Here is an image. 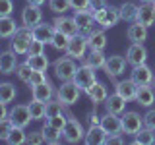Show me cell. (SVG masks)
Instances as JSON below:
<instances>
[{
  "label": "cell",
  "instance_id": "18",
  "mask_svg": "<svg viewBox=\"0 0 155 145\" xmlns=\"http://www.w3.org/2000/svg\"><path fill=\"white\" fill-rule=\"evenodd\" d=\"M54 33H56V27H54V23L41 21V23H37V25L33 27V39H37V41H41V43H45V45L52 41Z\"/></svg>",
  "mask_w": 155,
  "mask_h": 145
},
{
  "label": "cell",
  "instance_id": "55",
  "mask_svg": "<svg viewBox=\"0 0 155 145\" xmlns=\"http://www.w3.org/2000/svg\"><path fill=\"white\" fill-rule=\"evenodd\" d=\"M151 4H153V8H155V0H153V2H151Z\"/></svg>",
  "mask_w": 155,
  "mask_h": 145
},
{
  "label": "cell",
  "instance_id": "19",
  "mask_svg": "<svg viewBox=\"0 0 155 145\" xmlns=\"http://www.w3.org/2000/svg\"><path fill=\"white\" fill-rule=\"evenodd\" d=\"M136 103L140 106L149 108L155 103V91L151 89V85H138V93H136Z\"/></svg>",
  "mask_w": 155,
  "mask_h": 145
},
{
  "label": "cell",
  "instance_id": "46",
  "mask_svg": "<svg viewBox=\"0 0 155 145\" xmlns=\"http://www.w3.org/2000/svg\"><path fill=\"white\" fill-rule=\"evenodd\" d=\"M143 126L155 132V108H149L147 112H145V116H143Z\"/></svg>",
  "mask_w": 155,
  "mask_h": 145
},
{
  "label": "cell",
  "instance_id": "40",
  "mask_svg": "<svg viewBox=\"0 0 155 145\" xmlns=\"http://www.w3.org/2000/svg\"><path fill=\"white\" fill-rule=\"evenodd\" d=\"M64 112V105L60 103V101H48L47 103V118H52V116L56 114H62Z\"/></svg>",
  "mask_w": 155,
  "mask_h": 145
},
{
  "label": "cell",
  "instance_id": "25",
  "mask_svg": "<svg viewBox=\"0 0 155 145\" xmlns=\"http://www.w3.org/2000/svg\"><path fill=\"white\" fill-rule=\"evenodd\" d=\"M126 103L128 101L124 99V97H120L118 93H114L113 95H109L107 97V101H105V105H107V112H113V114H122L124 112V108H126Z\"/></svg>",
  "mask_w": 155,
  "mask_h": 145
},
{
  "label": "cell",
  "instance_id": "20",
  "mask_svg": "<svg viewBox=\"0 0 155 145\" xmlns=\"http://www.w3.org/2000/svg\"><path fill=\"white\" fill-rule=\"evenodd\" d=\"M52 95H54V89H52V85L48 83V81L31 87V97H33L35 101H41V103H48V101L52 99Z\"/></svg>",
  "mask_w": 155,
  "mask_h": 145
},
{
  "label": "cell",
  "instance_id": "37",
  "mask_svg": "<svg viewBox=\"0 0 155 145\" xmlns=\"http://www.w3.org/2000/svg\"><path fill=\"white\" fill-rule=\"evenodd\" d=\"M48 8H51V12L58 14V16H62L68 10H72L70 0H48Z\"/></svg>",
  "mask_w": 155,
  "mask_h": 145
},
{
  "label": "cell",
  "instance_id": "27",
  "mask_svg": "<svg viewBox=\"0 0 155 145\" xmlns=\"http://www.w3.org/2000/svg\"><path fill=\"white\" fill-rule=\"evenodd\" d=\"M147 29L149 27L134 21L132 25L128 27V31H126V37H128V41H132V43H143L145 39H147Z\"/></svg>",
  "mask_w": 155,
  "mask_h": 145
},
{
  "label": "cell",
  "instance_id": "14",
  "mask_svg": "<svg viewBox=\"0 0 155 145\" xmlns=\"http://www.w3.org/2000/svg\"><path fill=\"white\" fill-rule=\"evenodd\" d=\"M101 128L105 130L107 135H116V134H122V120H120L118 114L113 112H107L105 116H101Z\"/></svg>",
  "mask_w": 155,
  "mask_h": 145
},
{
  "label": "cell",
  "instance_id": "11",
  "mask_svg": "<svg viewBox=\"0 0 155 145\" xmlns=\"http://www.w3.org/2000/svg\"><path fill=\"white\" fill-rule=\"evenodd\" d=\"M126 60L132 66H140L147 62V48L143 47V43H132L126 52Z\"/></svg>",
  "mask_w": 155,
  "mask_h": 145
},
{
  "label": "cell",
  "instance_id": "13",
  "mask_svg": "<svg viewBox=\"0 0 155 145\" xmlns=\"http://www.w3.org/2000/svg\"><path fill=\"white\" fill-rule=\"evenodd\" d=\"M130 79L138 85H153L155 76H153V70L147 64H140V66H134Z\"/></svg>",
  "mask_w": 155,
  "mask_h": 145
},
{
  "label": "cell",
  "instance_id": "42",
  "mask_svg": "<svg viewBox=\"0 0 155 145\" xmlns=\"http://www.w3.org/2000/svg\"><path fill=\"white\" fill-rule=\"evenodd\" d=\"M45 52V43L37 41V39H33L31 45H29V50H27V56H35V54H43Z\"/></svg>",
  "mask_w": 155,
  "mask_h": 145
},
{
  "label": "cell",
  "instance_id": "10",
  "mask_svg": "<svg viewBox=\"0 0 155 145\" xmlns=\"http://www.w3.org/2000/svg\"><path fill=\"white\" fill-rule=\"evenodd\" d=\"M43 21V10L41 6H35V4H27L25 8L21 10V23L25 27H35L37 23Z\"/></svg>",
  "mask_w": 155,
  "mask_h": 145
},
{
  "label": "cell",
  "instance_id": "24",
  "mask_svg": "<svg viewBox=\"0 0 155 145\" xmlns=\"http://www.w3.org/2000/svg\"><path fill=\"white\" fill-rule=\"evenodd\" d=\"M84 141L87 145H105L107 143V134L101 126H91L89 130L85 132Z\"/></svg>",
  "mask_w": 155,
  "mask_h": 145
},
{
  "label": "cell",
  "instance_id": "31",
  "mask_svg": "<svg viewBox=\"0 0 155 145\" xmlns=\"http://www.w3.org/2000/svg\"><path fill=\"white\" fill-rule=\"evenodd\" d=\"M134 143L136 145H153L155 143V132L143 126V128L134 135Z\"/></svg>",
  "mask_w": 155,
  "mask_h": 145
},
{
  "label": "cell",
  "instance_id": "45",
  "mask_svg": "<svg viewBox=\"0 0 155 145\" xmlns=\"http://www.w3.org/2000/svg\"><path fill=\"white\" fill-rule=\"evenodd\" d=\"M48 122H51L54 128H58V130H64V126H66V122H68V118L64 116V112L62 114H56V116H52V118H47Z\"/></svg>",
  "mask_w": 155,
  "mask_h": 145
},
{
  "label": "cell",
  "instance_id": "2",
  "mask_svg": "<svg viewBox=\"0 0 155 145\" xmlns=\"http://www.w3.org/2000/svg\"><path fill=\"white\" fill-rule=\"evenodd\" d=\"M87 50H89V45H87V35L84 33H78V35L70 37V41H68V47H66V54L70 58H74V60H84Z\"/></svg>",
  "mask_w": 155,
  "mask_h": 145
},
{
  "label": "cell",
  "instance_id": "6",
  "mask_svg": "<svg viewBox=\"0 0 155 145\" xmlns=\"http://www.w3.org/2000/svg\"><path fill=\"white\" fill-rule=\"evenodd\" d=\"M120 120H122V134L124 135H136L143 128V116H140L136 110H124Z\"/></svg>",
  "mask_w": 155,
  "mask_h": 145
},
{
  "label": "cell",
  "instance_id": "29",
  "mask_svg": "<svg viewBox=\"0 0 155 145\" xmlns=\"http://www.w3.org/2000/svg\"><path fill=\"white\" fill-rule=\"evenodd\" d=\"M43 135H45V139H47V143H52V145H56V143H60V139L64 137L62 135V130H58V128H54L51 122H45V126H43Z\"/></svg>",
  "mask_w": 155,
  "mask_h": 145
},
{
  "label": "cell",
  "instance_id": "23",
  "mask_svg": "<svg viewBox=\"0 0 155 145\" xmlns=\"http://www.w3.org/2000/svg\"><path fill=\"white\" fill-rule=\"evenodd\" d=\"M87 45H89V50H105L107 35L103 29H93L91 33H87Z\"/></svg>",
  "mask_w": 155,
  "mask_h": 145
},
{
  "label": "cell",
  "instance_id": "4",
  "mask_svg": "<svg viewBox=\"0 0 155 145\" xmlns=\"http://www.w3.org/2000/svg\"><path fill=\"white\" fill-rule=\"evenodd\" d=\"M52 68H54V76H56L60 81H70L72 77H74L76 70H78V66H76L74 58H70L68 54L58 58L54 64H52Z\"/></svg>",
  "mask_w": 155,
  "mask_h": 145
},
{
  "label": "cell",
  "instance_id": "34",
  "mask_svg": "<svg viewBox=\"0 0 155 145\" xmlns=\"http://www.w3.org/2000/svg\"><path fill=\"white\" fill-rule=\"evenodd\" d=\"M27 64L31 66L33 70H39V72H47V68L51 66V62H48V58L45 56V52H43V54L27 56Z\"/></svg>",
  "mask_w": 155,
  "mask_h": 145
},
{
  "label": "cell",
  "instance_id": "1",
  "mask_svg": "<svg viewBox=\"0 0 155 145\" xmlns=\"http://www.w3.org/2000/svg\"><path fill=\"white\" fill-rule=\"evenodd\" d=\"M31 41H33V29H31V27L21 25V27H18V29H16V33H14L12 39H10V48H12V50L16 52L18 56L27 54Z\"/></svg>",
  "mask_w": 155,
  "mask_h": 145
},
{
  "label": "cell",
  "instance_id": "26",
  "mask_svg": "<svg viewBox=\"0 0 155 145\" xmlns=\"http://www.w3.org/2000/svg\"><path fill=\"white\" fill-rule=\"evenodd\" d=\"M85 95L89 97L91 101H93L95 105H101L107 101V97H109V93H107V87L103 83H99V81H95L93 85H89L85 89Z\"/></svg>",
  "mask_w": 155,
  "mask_h": 145
},
{
  "label": "cell",
  "instance_id": "17",
  "mask_svg": "<svg viewBox=\"0 0 155 145\" xmlns=\"http://www.w3.org/2000/svg\"><path fill=\"white\" fill-rule=\"evenodd\" d=\"M16 68H18V54L12 48L0 52V74H4V76L16 74Z\"/></svg>",
  "mask_w": 155,
  "mask_h": 145
},
{
  "label": "cell",
  "instance_id": "38",
  "mask_svg": "<svg viewBox=\"0 0 155 145\" xmlns=\"http://www.w3.org/2000/svg\"><path fill=\"white\" fill-rule=\"evenodd\" d=\"M68 41H70V37H68L66 33L56 31L54 37H52V41H51V45H52V48H56V50H66Z\"/></svg>",
  "mask_w": 155,
  "mask_h": 145
},
{
  "label": "cell",
  "instance_id": "49",
  "mask_svg": "<svg viewBox=\"0 0 155 145\" xmlns=\"http://www.w3.org/2000/svg\"><path fill=\"white\" fill-rule=\"evenodd\" d=\"M105 6H109V4H107V0H91L89 2V10L91 12H99V10H103Z\"/></svg>",
  "mask_w": 155,
  "mask_h": 145
},
{
  "label": "cell",
  "instance_id": "28",
  "mask_svg": "<svg viewBox=\"0 0 155 145\" xmlns=\"http://www.w3.org/2000/svg\"><path fill=\"white\" fill-rule=\"evenodd\" d=\"M16 29L18 25L12 19V16H0V39H12Z\"/></svg>",
  "mask_w": 155,
  "mask_h": 145
},
{
  "label": "cell",
  "instance_id": "35",
  "mask_svg": "<svg viewBox=\"0 0 155 145\" xmlns=\"http://www.w3.org/2000/svg\"><path fill=\"white\" fill-rule=\"evenodd\" d=\"M25 128H18V126H14L10 135L6 137V143L10 145H21V143H27V134L23 132Z\"/></svg>",
  "mask_w": 155,
  "mask_h": 145
},
{
  "label": "cell",
  "instance_id": "9",
  "mask_svg": "<svg viewBox=\"0 0 155 145\" xmlns=\"http://www.w3.org/2000/svg\"><path fill=\"white\" fill-rule=\"evenodd\" d=\"M8 118L12 120L14 126H18V128H27L29 122H31V112H29V105H16L10 108L8 112Z\"/></svg>",
  "mask_w": 155,
  "mask_h": 145
},
{
  "label": "cell",
  "instance_id": "50",
  "mask_svg": "<svg viewBox=\"0 0 155 145\" xmlns=\"http://www.w3.org/2000/svg\"><path fill=\"white\" fill-rule=\"evenodd\" d=\"M124 134H116V135H107V145H122L124 143Z\"/></svg>",
  "mask_w": 155,
  "mask_h": 145
},
{
  "label": "cell",
  "instance_id": "7",
  "mask_svg": "<svg viewBox=\"0 0 155 145\" xmlns=\"http://www.w3.org/2000/svg\"><path fill=\"white\" fill-rule=\"evenodd\" d=\"M62 135H64L68 143H80L85 137V130L81 126V122H78L74 116H68V122L64 126V130H62Z\"/></svg>",
  "mask_w": 155,
  "mask_h": 145
},
{
  "label": "cell",
  "instance_id": "12",
  "mask_svg": "<svg viewBox=\"0 0 155 145\" xmlns=\"http://www.w3.org/2000/svg\"><path fill=\"white\" fill-rule=\"evenodd\" d=\"M126 64H128V60H126L124 56L113 54V56H109V58H107V62H105L103 70H105V74H107V76H110V77H116V76L124 74V70H126Z\"/></svg>",
  "mask_w": 155,
  "mask_h": 145
},
{
  "label": "cell",
  "instance_id": "43",
  "mask_svg": "<svg viewBox=\"0 0 155 145\" xmlns=\"http://www.w3.org/2000/svg\"><path fill=\"white\" fill-rule=\"evenodd\" d=\"M27 143L29 145H43V143H47V139L43 135V132H31V134H27Z\"/></svg>",
  "mask_w": 155,
  "mask_h": 145
},
{
  "label": "cell",
  "instance_id": "21",
  "mask_svg": "<svg viewBox=\"0 0 155 145\" xmlns=\"http://www.w3.org/2000/svg\"><path fill=\"white\" fill-rule=\"evenodd\" d=\"M136 21L145 25V27H151L155 23V8H153V4H142V6H138Z\"/></svg>",
  "mask_w": 155,
  "mask_h": 145
},
{
  "label": "cell",
  "instance_id": "47",
  "mask_svg": "<svg viewBox=\"0 0 155 145\" xmlns=\"http://www.w3.org/2000/svg\"><path fill=\"white\" fill-rule=\"evenodd\" d=\"M14 2L12 0H0V16H12Z\"/></svg>",
  "mask_w": 155,
  "mask_h": 145
},
{
  "label": "cell",
  "instance_id": "30",
  "mask_svg": "<svg viewBox=\"0 0 155 145\" xmlns=\"http://www.w3.org/2000/svg\"><path fill=\"white\" fill-rule=\"evenodd\" d=\"M16 95H18V91H16L14 83H10V81H2L0 83V103H4V105L12 103L16 99Z\"/></svg>",
  "mask_w": 155,
  "mask_h": 145
},
{
  "label": "cell",
  "instance_id": "15",
  "mask_svg": "<svg viewBox=\"0 0 155 145\" xmlns=\"http://www.w3.org/2000/svg\"><path fill=\"white\" fill-rule=\"evenodd\" d=\"M74 19L78 23V27H80V33H87L93 31V23H95V16L91 10H80V12H74Z\"/></svg>",
  "mask_w": 155,
  "mask_h": 145
},
{
  "label": "cell",
  "instance_id": "39",
  "mask_svg": "<svg viewBox=\"0 0 155 145\" xmlns=\"http://www.w3.org/2000/svg\"><path fill=\"white\" fill-rule=\"evenodd\" d=\"M16 74L19 77V81H23V83H29V77L33 74V68L27 64V62H23V64H18L16 68Z\"/></svg>",
  "mask_w": 155,
  "mask_h": 145
},
{
  "label": "cell",
  "instance_id": "5",
  "mask_svg": "<svg viewBox=\"0 0 155 145\" xmlns=\"http://www.w3.org/2000/svg\"><path fill=\"white\" fill-rule=\"evenodd\" d=\"M93 16H95L97 25H101L103 29H110V27H114L116 23L120 21V10L116 6H105L103 10L95 12Z\"/></svg>",
  "mask_w": 155,
  "mask_h": 145
},
{
  "label": "cell",
  "instance_id": "8",
  "mask_svg": "<svg viewBox=\"0 0 155 145\" xmlns=\"http://www.w3.org/2000/svg\"><path fill=\"white\" fill-rule=\"evenodd\" d=\"M72 81L80 87L81 91H85L89 85H93L95 81H97V76H95V68H91V66H78V70H76V74L74 77H72Z\"/></svg>",
  "mask_w": 155,
  "mask_h": 145
},
{
  "label": "cell",
  "instance_id": "36",
  "mask_svg": "<svg viewBox=\"0 0 155 145\" xmlns=\"http://www.w3.org/2000/svg\"><path fill=\"white\" fill-rule=\"evenodd\" d=\"M29 112H31V118L33 120L47 118V103H41V101L33 99L31 103H29Z\"/></svg>",
  "mask_w": 155,
  "mask_h": 145
},
{
  "label": "cell",
  "instance_id": "41",
  "mask_svg": "<svg viewBox=\"0 0 155 145\" xmlns=\"http://www.w3.org/2000/svg\"><path fill=\"white\" fill-rule=\"evenodd\" d=\"M14 124L10 118H2L0 120V141H6V137L10 135V132H12Z\"/></svg>",
  "mask_w": 155,
  "mask_h": 145
},
{
  "label": "cell",
  "instance_id": "16",
  "mask_svg": "<svg viewBox=\"0 0 155 145\" xmlns=\"http://www.w3.org/2000/svg\"><path fill=\"white\" fill-rule=\"evenodd\" d=\"M52 23H54L56 31L66 33L68 37H74V35H78V33H80V27H78L74 16L68 18V16H64V14H62V16H56V19H54Z\"/></svg>",
  "mask_w": 155,
  "mask_h": 145
},
{
  "label": "cell",
  "instance_id": "54",
  "mask_svg": "<svg viewBox=\"0 0 155 145\" xmlns=\"http://www.w3.org/2000/svg\"><path fill=\"white\" fill-rule=\"evenodd\" d=\"M140 2H142V4H151L153 0H140Z\"/></svg>",
  "mask_w": 155,
  "mask_h": 145
},
{
  "label": "cell",
  "instance_id": "48",
  "mask_svg": "<svg viewBox=\"0 0 155 145\" xmlns=\"http://www.w3.org/2000/svg\"><path fill=\"white\" fill-rule=\"evenodd\" d=\"M89 2L91 0H70V6L74 12H80V10H89Z\"/></svg>",
  "mask_w": 155,
  "mask_h": 145
},
{
  "label": "cell",
  "instance_id": "53",
  "mask_svg": "<svg viewBox=\"0 0 155 145\" xmlns=\"http://www.w3.org/2000/svg\"><path fill=\"white\" fill-rule=\"evenodd\" d=\"M47 0H27V4H35V6H43Z\"/></svg>",
  "mask_w": 155,
  "mask_h": 145
},
{
  "label": "cell",
  "instance_id": "32",
  "mask_svg": "<svg viewBox=\"0 0 155 145\" xmlns=\"http://www.w3.org/2000/svg\"><path fill=\"white\" fill-rule=\"evenodd\" d=\"M107 62V56L103 54V50H89V54L85 56V64L95 68V70H99V68H103Z\"/></svg>",
  "mask_w": 155,
  "mask_h": 145
},
{
  "label": "cell",
  "instance_id": "3",
  "mask_svg": "<svg viewBox=\"0 0 155 145\" xmlns=\"http://www.w3.org/2000/svg\"><path fill=\"white\" fill-rule=\"evenodd\" d=\"M58 101H60L64 106H72L80 101V95H81V89L78 87L74 81H62V85L58 87Z\"/></svg>",
  "mask_w": 155,
  "mask_h": 145
},
{
  "label": "cell",
  "instance_id": "33",
  "mask_svg": "<svg viewBox=\"0 0 155 145\" xmlns=\"http://www.w3.org/2000/svg\"><path fill=\"white\" fill-rule=\"evenodd\" d=\"M118 10H120V19H124V21H136V16H138V4L124 2Z\"/></svg>",
  "mask_w": 155,
  "mask_h": 145
},
{
  "label": "cell",
  "instance_id": "22",
  "mask_svg": "<svg viewBox=\"0 0 155 145\" xmlns=\"http://www.w3.org/2000/svg\"><path fill=\"white\" fill-rule=\"evenodd\" d=\"M116 93L120 97H124L126 101H134L136 99V93H138V83H134L132 79H122L114 85Z\"/></svg>",
  "mask_w": 155,
  "mask_h": 145
},
{
  "label": "cell",
  "instance_id": "56",
  "mask_svg": "<svg viewBox=\"0 0 155 145\" xmlns=\"http://www.w3.org/2000/svg\"><path fill=\"white\" fill-rule=\"evenodd\" d=\"M153 85H155V79H153Z\"/></svg>",
  "mask_w": 155,
  "mask_h": 145
},
{
  "label": "cell",
  "instance_id": "52",
  "mask_svg": "<svg viewBox=\"0 0 155 145\" xmlns=\"http://www.w3.org/2000/svg\"><path fill=\"white\" fill-rule=\"evenodd\" d=\"M89 124H91V126H99V124H101V116H97V114L93 112V114L89 116Z\"/></svg>",
  "mask_w": 155,
  "mask_h": 145
},
{
  "label": "cell",
  "instance_id": "51",
  "mask_svg": "<svg viewBox=\"0 0 155 145\" xmlns=\"http://www.w3.org/2000/svg\"><path fill=\"white\" fill-rule=\"evenodd\" d=\"M8 112H10L8 106L4 105V103H0V120H2V118H8Z\"/></svg>",
  "mask_w": 155,
  "mask_h": 145
},
{
  "label": "cell",
  "instance_id": "44",
  "mask_svg": "<svg viewBox=\"0 0 155 145\" xmlns=\"http://www.w3.org/2000/svg\"><path fill=\"white\" fill-rule=\"evenodd\" d=\"M45 81H48L47 79V76H45V72H39V70H33V74H31V77H29V85H39V83H45Z\"/></svg>",
  "mask_w": 155,
  "mask_h": 145
}]
</instances>
